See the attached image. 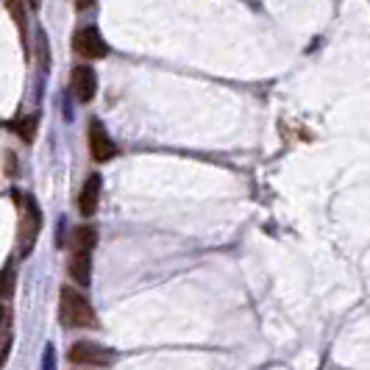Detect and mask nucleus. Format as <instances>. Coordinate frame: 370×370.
<instances>
[{
  "label": "nucleus",
  "mask_w": 370,
  "mask_h": 370,
  "mask_svg": "<svg viewBox=\"0 0 370 370\" xmlns=\"http://www.w3.org/2000/svg\"><path fill=\"white\" fill-rule=\"evenodd\" d=\"M95 242H98L95 226H79L73 231V254H92Z\"/></svg>",
  "instance_id": "1a4fd4ad"
},
{
  "label": "nucleus",
  "mask_w": 370,
  "mask_h": 370,
  "mask_svg": "<svg viewBox=\"0 0 370 370\" xmlns=\"http://www.w3.org/2000/svg\"><path fill=\"white\" fill-rule=\"evenodd\" d=\"M73 48L79 56L84 59H104L109 48H106L104 36L98 34V28L86 26V28H79L76 31V36H73Z\"/></svg>",
  "instance_id": "20e7f679"
},
{
  "label": "nucleus",
  "mask_w": 370,
  "mask_h": 370,
  "mask_svg": "<svg viewBox=\"0 0 370 370\" xmlns=\"http://www.w3.org/2000/svg\"><path fill=\"white\" fill-rule=\"evenodd\" d=\"M89 154L95 161H109V159L117 156V145L109 139L104 123L101 120H92L89 123Z\"/></svg>",
  "instance_id": "39448f33"
},
{
  "label": "nucleus",
  "mask_w": 370,
  "mask_h": 370,
  "mask_svg": "<svg viewBox=\"0 0 370 370\" xmlns=\"http://www.w3.org/2000/svg\"><path fill=\"white\" fill-rule=\"evenodd\" d=\"M70 86H73V92H76V98H79L81 104H89L95 98V92H98V76H95V70L89 64H79L73 70V76H70Z\"/></svg>",
  "instance_id": "423d86ee"
},
{
  "label": "nucleus",
  "mask_w": 370,
  "mask_h": 370,
  "mask_svg": "<svg viewBox=\"0 0 370 370\" xmlns=\"http://www.w3.org/2000/svg\"><path fill=\"white\" fill-rule=\"evenodd\" d=\"M70 362H76V365H98V368H104V365H111V359H114V351H109L104 345L98 343H86V340H81L70 348Z\"/></svg>",
  "instance_id": "7ed1b4c3"
},
{
  "label": "nucleus",
  "mask_w": 370,
  "mask_h": 370,
  "mask_svg": "<svg viewBox=\"0 0 370 370\" xmlns=\"http://www.w3.org/2000/svg\"><path fill=\"white\" fill-rule=\"evenodd\" d=\"M59 317L70 329H95L98 326V317H95L89 298L76 287H61V292H59Z\"/></svg>",
  "instance_id": "f03ea898"
},
{
  "label": "nucleus",
  "mask_w": 370,
  "mask_h": 370,
  "mask_svg": "<svg viewBox=\"0 0 370 370\" xmlns=\"http://www.w3.org/2000/svg\"><path fill=\"white\" fill-rule=\"evenodd\" d=\"M14 287H17V273H14V267L9 264V267L0 270V301H9V298L14 295Z\"/></svg>",
  "instance_id": "f8f14e48"
},
{
  "label": "nucleus",
  "mask_w": 370,
  "mask_h": 370,
  "mask_svg": "<svg viewBox=\"0 0 370 370\" xmlns=\"http://www.w3.org/2000/svg\"><path fill=\"white\" fill-rule=\"evenodd\" d=\"M70 276L79 281L81 287H89V281H92V254H73Z\"/></svg>",
  "instance_id": "6e6552de"
},
{
  "label": "nucleus",
  "mask_w": 370,
  "mask_h": 370,
  "mask_svg": "<svg viewBox=\"0 0 370 370\" xmlns=\"http://www.w3.org/2000/svg\"><path fill=\"white\" fill-rule=\"evenodd\" d=\"M11 348V309L0 304V365L6 362Z\"/></svg>",
  "instance_id": "9b49d317"
},
{
  "label": "nucleus",
  "mask_w": 370,
  "mask_h": 370,
  "mask_svg": "<svg viewBox=\"0 0 370 370\" xmlns=\"http://www.w3.org/2000/svg\"><path fill=\"white\" fill-rule=\"evenodd\" d=\"M9 129L17 134L23 142H34L36 139V129H39V117L36 114H26V117H17L9 123Z\"/></svg>",
  "instance_id": "9d476101"
},
{
  "label": "nucleus",
  "mask_w": 370,
  "mask_h": 370,
  "mask_svg": "<svg viewBox=\"0 0 370 370\" xmlns=\"http://www.w3.org/2000/svg\"><path fill=\"white\" fill-rule=\"evenodd\" d=\"M14 173H17V167H14V154L6 151V176H14Z\"/></svg>",
  "instance_id": "ddd939ff"
},
{
  "label": "nucleus",
  "mask_w": 370,
  "mask_h": 370,
  "mask_svg": "<svg viewBox=\"0 0 370 370\" xmlns=\"http://www.w3.org/2000/svg\"><path fill=\"white\" fill-rule=\"evenodd\" d=\"M14 204H17V211H20V229H17V239H20V256H28L36 245V237L42 231V209L36 204L34 195L28 192H11Z\"/></svg>",
  "instance_id": "f257e3e1"
},
{
  "label": "nucleus",
  "mask_w": 370,
  "mask_h": 370,
  "mask_svg": "<svg viewBox=\"0 0 370 370\" xmlns=\"http://www.w3.org/2000/svg\"><path fill=\"white\" fill-rule=\"evenodd\" d=\"M101 176L98 173H92V176H86V181L81 186L79 192V211L84 217H92L95 211H98V204H101Z\"/></svg>",
  "instance_id": "0eeeda50"
},
{
  "label": "nucleus",
  "mask_w": 370,
  "mask_h": 370,
  "mask_svg": "<svg viewBox=\"0 0 370 370\" xmlns=\"http://www.w3.org/2000/svg\"><path fill=\"white\" fill-rule=\"evenodd\" d=\"M53 365H56V354H53V345H48L45 348V370H53Z\"/></svg>",
  "instance_id": "4468645a"
}]
</instances>
